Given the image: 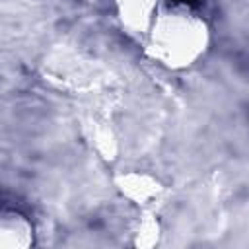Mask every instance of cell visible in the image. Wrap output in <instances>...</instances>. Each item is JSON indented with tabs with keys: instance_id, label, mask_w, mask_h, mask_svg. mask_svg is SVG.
Here are the masks:
<instances>
[{
	"instance_id": "cell-4",
	"label": "cell",
	"mask_w": 249,
	"mask_h": 249,
	"mask_svg": "<svg viewBox=\"0 0 249 249\" xmlns=\"http://www.w3.org/2000/svg\"><path fill=\"white\" fill-rule=\"evenodd\" d=\"M35 243V228L27 214L18 208H4L0 212V247L27 249Z\"/></svg>"
},
{
	"instance_id": "cell-1",
	"label": "cell",
	"mask_w": 249,
	"mask_h": 249,
	"mask_svg": "<svg viewBox=\"0 0 249 249\" xmlns=\"http://www.w3.org/2000/svg\"><path fill=\"white\" fill-rule=\"evenodd\" d=\"M210 23L189 6H163L142 39L148 60L169 72L196 66L210 51Z\"/></svg>"
},
{
	"instance_id": "cell-5",
	"label": "cell",
	"mask_w": 249,
	"mask_h": 249,
	"mask_svg": "<svg viewBox=\"0 0 249 249\" xmlns=\"http://www.w3.org/2000/svg\"><path fill=\"white\" fill-rule=\"evenodd\" d=\"M163 235L161 220L156 210H138V216L130 228V245L138 249H150L160 245Z\"/></svg>"
},
{
	"instance_id": "cell-2",
	"label": "cell",
	"mask_w": 249,
	"mask_h": 249,
	"mask_svg": "<svg viewBox=\"0 0 249 249\" xmlns=\"http://www.w3.org/2000/svg\"><path fill=\"white\" fill-rule=\"evenodd\" d=\"M113 187L117 195L138 210H156L158 202L163 200L167 185L150 169L128 167L113 175Z\"/></svg>"
},
{
	"instance_id": "cell-3",
	"label": "cell",
	"mask_w": 249,
	"mask_h": 249,
	"mask_svg": "<svg viewBox=\"0 0 249 249\" xmlns=\"http://www.w3.org/2000/svg\"><path fill=\"white\" fill-rule=\"evenodd\" d=\"M163 6V0H111L121 29L140 41L146 37Z\"/></svg>"
}]
</instances>
